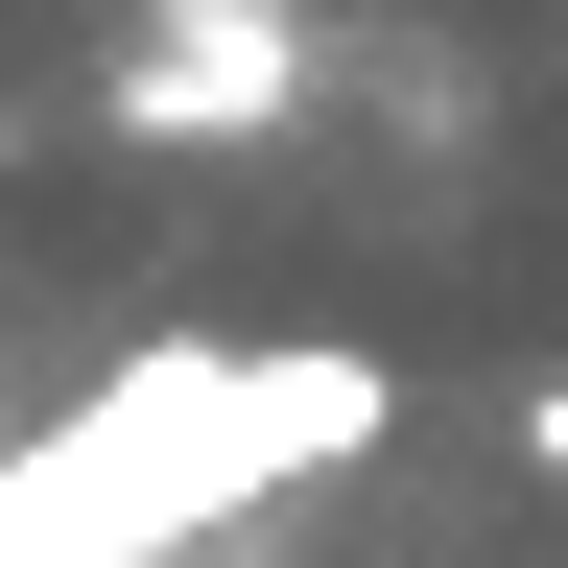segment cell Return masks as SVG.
Listing matches in <instances>:
<instances>
[{
    "mask_svg": "<svg viewBox=\"0 0 568 568\" xmlns=\"http://www.w3.org/2000/svg\"><path fill=\"white\" fill-rule=\"evenodd\" d=\"M308 95H332L308 0H119V48H95V119L119 142H284Z\"/></svg>",
    "mask_w": 568,
    "mask_h": 568,
    "instance_id": "1",
    "label": "cell"
},
{
    "mask_svg": "<svg viewBox=\"0 0 568 568\" xmlns=\"http://www.w3.org/2000/svg\"><path fill=\"white\" fill-rule=\"evenodd\" d=\"M521 474H568V379H521Z\"/></svg>",
    "mask_w": 568,
    "mask_h": 568,
    "instance_id": "2",
    "label": "cell"
}]
</instances>
